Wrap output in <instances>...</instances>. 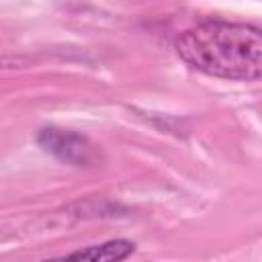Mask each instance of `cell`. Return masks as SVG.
<instances>
[{"mask_svg": "<svg viewBox=\"0 0 262 262\" xmlns=\"http://www.w3.org/2000/svg\"><path fill=\"white\" fill-rule=\"evenodd\" d=\"M176 55L192 70L237 82L262 80V27L207 18L174 39Z\"/></svg>", "mask_w": 262, "mask_h": 262, "instance_id": "obj_1", "label": "cell"}, {"mask_svg": "<svg viewBox=\"0 0 262 262\" xmlns=\"http://www.w3.org/2000/svg\"><path fill=\"white\" fill-rule=\"evenodd\" d=\"M37 143L43 151L74 168H96L102 164V154L98 145L90 137L74 129L53 125L43 127L37 133Z\"/></svg>", "mask_w": 262, "mask_h": 262, "instance_id": "obj_2", "label": "cell"}, {"mask_svg": "<svg viewBox=\"0 0 262 262\" xmlns=\"http://www.w3.org/2000/svg\"><path fill=\"white\" fill-rule=\"evenodd\" d=\"M135 250H137L135 242L125 239V237H117V239H108L102 244L74 250L66 256L47 258L43 262H123L131 254H135Z\"/></svg>", "mask_w": 262, "mask_h": 262, "instance_id": "obj_3", "label": "cell"}]
</instances>
